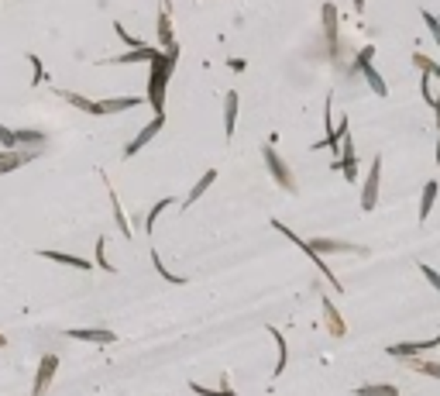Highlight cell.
<instances>
[{
	"label": "cell",
	"instance_id": "1",
	"mask_svg": "<svg viewBox=\"0 0 440 396\" xmlns=\"http://www.w3.org/2000/svg\"><path fill=\"white\" fill-rule=\"evenodd\" d=\"M176 59H179V45L158 52L148 62L152 66V73H148V104H152L155 114H165V90H169V79H172V69H176Z\"/></svg>",
	"mask_w": 440,
	"mask_h": 396
},
{
	"label": "cell",
	"instance_id": "2",
	"mask_svg": "<svg viewBox=\"0 0 440 396\" xmlns=\"http://www.w3.org/2000/svg\"><path fill=\"white\" fill-rule=\"evenodd\" d=\"M272 228H275L279 235H285V238H289V241H292V245H296V248H299V252H303V255H307V259H310V262L316 265V269H320V276H323V279H331V286H334V293H344V286H340V279L334 276V269L327 265V259H323V255H320V252L313 248L310 241H303V238L296 235V231H289V228H285L283 221H272Z\"/></svg>",
	"mask_w": 440,
	"mask_h": 396
},
{
	"label": "cell",
	"instance_id": "3",
	"mask_svg": "<svg viewBox=\"0 0 440 396\" xmlns=\"http://www.w3.org/2000/svg\"><path fill=\"white\" fill-rule=\"evenodd\" d=\"M261 158H265V169H268V176L275 180V186H283L285 193H296V176H292V169L285 165V158L275 152L272 141L261 145Z\"/></svg>",
	"mask_w": 440,
	"mask_h": 396
},
{
	"label": "cell",
	"instance_id": "4",
	"mask_svg": "<svg viewBox=\"0 0 440 396\" xmlns=\"http://www.w3.org/2000/svg\"><path fill=\"white\" fill-rule=\"evenodd\" d=\"M371 59H375V45H364L362 52L355 55V69H362V76L368 79V86H371L375 97H388V83L382 79V73L371 66Z\"/></svg>",
	"mask_w": 440,
	"mask_h": 396
},
{
	"label": "cell",
	"instance_id": "5",
	"mask_svg": "<svg viewBox=\"0 0 440 396\" xmlns=\"http://www.w3.org/2000/svg\"><path fill=\"white\" fill-rule=\"evenodd\" d=\"M379 193H382V156L371 158V169L364 176V186H362V211L371 214L379 207Z\"/></svg>",
	"mask_w": 440,
	"mask_h": 396
},
{
	"label": "cell",
	"instance_id": "6",
	"mask_svg": "<svg viewBox=\"0 0 440 396\" xmlns=\"http://www.w3.org/2000/svg\"><path fill=\"white\" fill-rule=\"evenodd\" d=\"M55 372H59V355H42V362H38V372H35V383H31V396H45L49 393V386H52Z\"/></svg>",
	"mask_w": 440,
	"mask_h": 396
},
{
	"label": "cell",
	"instance_id": "7",
	"mask_svg": "<svg viewBox=\"0 0 440 396\" xmlns=\"http://www.w3.org/2000/svg\"><path fill=\"white\" fill-rule=\"evenodd\" d=\"M310 245L320 252V255H368L364 245H355V241H337V238H310Z\"/></svg>",
	"mask_w": 440,
	"mask_h": 396
},
{
	"label": "cell",
	"instance_id": "8",
	"mask_svg": "<svg viewBox=\"0 0 440 396\" xmlns=\"http://www.w3.org/2000/svg\"><path fill=\"white\" fill-rule=\"evenodd\" d=\"M162 128H165V114H155V117H152V121H148V124H145V128H141V132H138V134H134V138L128 141V148H124V158H134V156H138V152H141V148H145V145H148V141H152V138H155Z\"/></svg>",
	"mask_w": 440,
	"mask_h": 396
},
{
	"label": "cell",
	"instance_id": "9",
	"mask_svg": "<svg viewBox=\"0 0 440 396\" xmlns=\"http://www.w3.org/2000/svg\"><path fill=\"white\" fill-rule=\"evenodd\" d=\"M320 18H323V38H327V49L331 55H340V35H337V25H340V14H337L334 4H323L320 7Z\"/></svg>",
	"mask_w": 440,
	"mask_h": 396
},
{
	"label": "cell",
	"instance_id": "10",
	"mask_svg": "<svg viewBox=\"0 0 440 396\" xmlns=\"http://www.w3.org/2000/svg\"><path fill=\"white\" fill-rule=\"evenodd\" d=\"M340 173H344L347 183H358V156H355L351 132H344V138H340Z\"/></svg>",
	"mask_w": 440,
	"mask_h": 396
},
{
	"label": "cell",
	"instance_id": "11",
	"mask_svg": "<svg viewBox=\"0 0 440 396\" xmlns=\"http://www.w3.org/2000/svg\"><path fill=\"white\" fill-rule=\"evenodd\" d=\"M35 156H38V148H0V176H7V173L28 165Z\"/></svg>",
	"mask_w": 440,
	"mask_h": 396
},
{
	"label": "cell",
	"instance_id": "12",
	"mask_svg": "<svg viewBox=\"0 0 440 396\" xmlns=\"http://www.w3.org/2000/svg\"><path fill=\"white\" fill-rule=\"evenodd\" d=\"M158 45L162 49H176L172 38V0H158Z\"/></svg>",
	"mask_w": 440,
	"mask_h": 396
},
{
	"label": "cell",
	"instance_id": "13",
	"mask_svg": "<svg viewBox=\"0 0 440 396\" xmlns=\"http://www.w3.org/2000/svg\"><path fill=\"white\" fill-rule=\"evenodd\" d=\"M66 338H73V342H90V344H114L117 342V334H114L110 327H73V331H66Z\"/></svg>",
	"mask_w": 440,
	"mask_h": 396
},
{
	"label": "cell",
	"instance_id": "14",
	"mask_svg": "<svg viewBox=\"0 0 440 396\" xmlns=\"http://www.w3.org/2000/svg\"><path fill=\"white\" fill-rule=\"evenodd\" d=\"M320 307H323V327L331 331V338H344V334H347V324H344L340 310L334 307V300H331V296H320Z\"/></svg>",
	"mask_w": 440,
	"mask_h": 396
},
{
	"label": "cell",
	"instance_id": "15",
	"mask_svg": "<svg viewBox=\"0 0 440 396\" xmlns=\"http://www.w3.org/2000/svg\"><path fill=\"white\" fill-rule=\"evenodd\" d=\"M430 348H437V338H427V342H399V344H388L386 351L392 359H413V355L430 351Z\"/></svg>",
	"mask_w": 440,
	"mask_h": 396
},
{
	"label": "cell",
	"instance_id": "16",
	"mask_svg": "<svg viewBox=\"0 0 440 396\" xmlns=\"http://www.w3.org/2000/svg\"><path fill=\"white\" fill-rule=\"evenodd\" d=\"M437 193H440V183L437 180H427L423 183V193H420V224H427V217H430V211H434V204H437Z\"/></svg>",
	"mask_w": 440,
	"mask_h": 396
},
{
	"label": "cell",
	"instance_id": "17",
	"mask_svg": "<svg viewBox=\"0 0 440 396\" xmlns=\"http://www.w3.org/2000/svg\"><path fill=\"white\" fill-rule=\"evenodd\" d=\"M100 104V114H124V110H134L145 100L141 97H107V100H97Z\"/></svg>",
	"mask_w": 440,
	"mask_h": 396
},
{
	"label": "cell",
	"instance_id": "18",
	"mask_svg": "<svg viewBox=\"0 0 440 396\" xmlns=\"http://www.w3.org/2000/svg\"><path fill=\"white\" fill-rule=\"evenodd\" d=\"M162 49H152V45H141V49H131L124 55H114V59H107V62H114V66H131V62H152Z\"/></svg>",
	"mask_w": 440,
	"mask_h": 396
},
{
	"label": "cell",
	"instance_id": "19",
	"mask_svg": "<svg viewBox=\"0 0 440 396\" xmlns=\"http://www.w3.org/2000/svg\"><path fill=\"white\" fill-rule=\"evenodd\" d=\"M237 90H227L224 93V138H234V128H237Z\"/></svg>",
	"mask_w": 440,
	"mask_h": 396
},
{
	"label": "cell",
	"instance_id": "20",
	"mask_svg": "<svg viewBox=\"0 0 440 396\" xmlns=\"http://www.w3.org/2000/svg\"><path fill=\"white\" fill-rule=\"evenodd\" d=\"M42 259H49V262H55V265H69V269H79V272H90L93 265L86 262V259H79V255H69V252H38Z\"/></svg>",
	"mask_w": 440,
	"mask_h": 396
},
{
	"label": "cell",
	"instance_id": "21",
	"mask_svg": "<svg viewBox=\"0 0 440 396\" xmlns=\"http://www.w3.org/2000/svg\"><path fill=\"white\" fill-rule=\"evenodd\" d=\"M213 183H217V169H207V173L196 180V186L189 190V197L182 200V211H189V207H193V204H196V200H200V197H203V193H207Z\"/></svg>",
	"mask_w": 440,
	"mask_h": 396
},
{
	"label": "cell",
	"instance_id": "22",
	"mask_svg": "<svg viewBox=\"0 0 440 396\" xmlns=\"http://www.w3.org/2000/svg\"><path fill=\"white\" fill-rule=\"evenodd\" d=\"M59 97H62L66 104H73L76 110H83V114H93V117H100V104H97V100H90V97H83V93H73V90H59Z\"/></svg>",
	"mask_w": 440,
	"mask_h": 396
},
{
	"label": "cell",
	"instance_id": "23",
	"mask_svg": "<svg viewBox=\"0 0 440 396\" xmlns=\"http://www.w3.org/2000/svg\"><path fill=\"white\" fill-rule=\"evenodd\" d=\"M265 331L272 334V342H275V351H279V359H275V369H272V379L275 375H283V369H285V359H289V351H285V334L275 327V324H265Z\"/></svg>",
	"mask_w": 440,
	"mask_h": 396
},
{
	"label": "cell",
	"instance_id": "24",
	"mask_svg": "<svg viewBox=\"0 0 440 396\" xmlns=\"http://www.w3.org/2000/svg\"><path fill=\"white\" fill-rule=\"evenodd\" d=\"M110 214H114V224H117V231L124 238H131V221L128 214H124V207H121V200H117V193L110 190Z\"/></svg>",
	"mask_w": 440,
	"mask_h": 396
},
{
	"label": "cell",
	"instance_id": "25",
	"mask_svg": "<svg viewBox=\"0 0 440 396\" xmlns=\"http://www.w3.org/2000/svg\"><path fill=\"white\" fill-rule=\"evenodd\" d=\"M410 362V369L420 372V375H430V379H440V362H430V359H420V355H413V359H406Z\"/></svg>",
	"mask_w": 440,
	"mask_h": 396
},
{
	"label": "cell",
	"instance_id": "26",
	"mask_svg": "<svg viewBox=\"0 0 440 396\" xmlns=\"http://www.w3.org/2000/svg\"><path fill=\"white\" fill-rule=\"evenodd\" d=\"M169 207H172V197H162V200H158L155 207H152V211H148V217H145V231H148V235H152V231H155L158 217H162V214L169 211Z\"/></svg>",
	"mask_w": 440,
	"mask_h": 396
},
{
	"label": "cell",
	"instance_id": "27",
	"mask_svg": "<svg viewBox=\"0 0 440 396\" xmlns=\"http://www.w3.org/2000/svg\"><path fill=\"white\" fill-rule=\"evenodd\" d=\"M355 396H399V390L386 383H371V386H355Z\"/></svg>",
	"mask_w": 440,
	"mask_h": 396
},
{
	"label": "cell",
	"instance_id": "28",
	"mask_svg": "<svg viewBox=\"0 0 440 396\" xmlns=\"http://www.w3.org/2000/svg\"><path fill=\"white\" fill-rule=\"evenodd\" d=\"M152 265H155V272L165 279V283H172V286H182V283H186V276H176V272H169V269H165V262H162V255H158V252H152Z\"/></svg>",
	"mask_w": 440,
	"mask_h": 396
},
{
	"label": "cell",
	"instance_id": "29",
	"mask_svg": "<svg viewBox=\"0 0 440 396\" xmlns=\"http://www.w3.org/2000/svg\"><path fill=\"white\" fill-rule=\"evenodd\" d=\"M413 66L420 69V73H430L434 79H440V62H434L430 55H423V52H413Z\"/></svg>",
	"mask_w": 440,
	"mask_h": 396
},
{
	"label": "cell",
	"instance_id": "30",
	"mask_svg": "<svg viewBox=\"0 0 440 396\" xmlns=\"http://www.w3.org/2000/svg\"><path fill=\"white\" fill-rule=\"evenodd\" d=\"M420 18H423V25H427V31H430V38L437 42V49H440V18L434 14V11H420Z\"/></svg>",
	"mask_w": 440,
	"mask_h": 396
},
{
	"label": "cell",
	"instance_id": "31",
	"mask_svg": "<svg viewBox=\"0 0 440 396\" xmlns=\"http://www.w3.org/2000/svg\"><path fill=\"white\" fill-rule=\"evenodd\" d=\"M114 35H117V38H121L128 49H141V45H145V42H141V38H134V35H131V31L121 25V21H114Z\"/></svg>",
	"mask_w": 440,
	"mask_h": 396
},
{
	"label": "cell",
	"instance_id": "32",
	"mask_svg": "<svg viewBox=\"0 0 440 396\" xmlns=\"http://www.w3.org/2000/svg\"><path fill=\"white\" fill-rule=\"evenodd\" d=\"M189 390H193L196 396H234V390L227 386V383H224L220 390H207V386H200V383H189Z\"/></svg>",
	"mask_w": 440,
	"mask_h": 396
},
{
	"label": "cell",
	"instance_id": "33",
	"mask_svg": "<svg viewBox=\"0 0 440 396\" xmlns=\"http://www.w3.org/2000/svg\"><path fill=\"white\" fill-rule=\"evenodd\" d=\"M0 148H21L18 132H14V128H7V124H0Z\"/></svg>",
	"mask_w": 440,
	"mask_h": 396
},
{
	"label": "cell",
	"instance_id": "34",
	"mask_svg": "<svg viewBox=\"0 0 440 396\" xmlns=\"http://www.w3.org/2000/svg\"><path fill=\"white\" fill-rule=\"evenodd\" d=\"M28 62H31V69H35V76H31V86H42V83H45V66H42V59H38V55H28Z\"/></svg>",
	"mask_w": 440,
	"mask_h": 396
},
{
	"label": "cell",
	"instance_id": "35",
	"mask_svg": "<svg viewBox=\"0 0 440 396\" xmlns=\"http://www.w3.org/2000/svg\"><path fill=\"white\" fill-rule=\"evenodd\" d=\"M97 265H100L104 272H114V265L107 259V238H97Z\"/></svg>",
	"mask_w": 440,
	"mask_h": 396
},
{
	"label": "cell",
	"instance_id": "36",
	"mask_svg": "<svg viewBox=\"0 0 440 396\" xmlns=\"http://www.w3.org/2000/svg\"><path fill=\"white\" fill-rule=\"evenodd\" d=\"M416 269H420V272L427 276V283H430V286H434V290L440 293V272H437V269H434V265H427V262H420Z\"/></svg>",
	"mask_w": 440,
	"mask_h": 396
},
{
	"label": "cell",
	"instance_id": "37",
	"mask_svg": "<svg viewBox=\"0 0 440 396\" xmlns=\"http://www.w3.org/2000/svg\"><path fill=\"white\" fill-rule=\"evenodd\" d=\"M434 124H437V132H440V97H434Z\"/></svg>",
	"mask_w": 440,
	"mask_h": 396
},
{
	"label": "cell",
	"instance_id": "38",
	"mask_svg": "<svg viewBox=\"0 0 440 396\" xmlns=\"http://www.w3.org/2000/svg\"><path fill=\"white\" fill-rule=\"evenodd\" d=\"M0 348H7V338H4V334H0Z\"/></svg>",
	"mask_w": 440,
	"mask_h": 396
},
{
	"label": "cell",
	"instance_id": "39",
	"mask_svg": "<svg viewBox=\"0 0 440 396\" xmlns=\"http://www.w3.org/2000/svg\"><path fill=\"white\" fill-rule=\"evenodd\" d=\"M437 165H440V138H437Z\"/></svg>",
	"mask_w": 440,
	"mask_h": 396
},
{
	"label": "cell",
	"instance_id": "40",
	"mask_svg": "<svg viewBox=\"0 0 440 396\" xmlns=\"http://www.w3.org/2000/svg\"><path fill=\"white\" fill-rule=\"evenodd\" d=\"M437 348H440V334H437Z\"/></svg>",
	"mask_w": 440,
	"mask_h": 396
}]
</instances>
